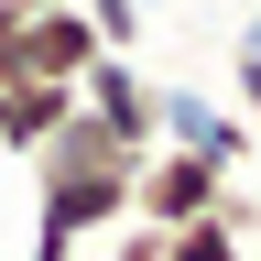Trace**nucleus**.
Here are the masks:
<instances>
[{
  "mask_svg": "<svg viewBox=\"0 0 261 261\" xmlns=\"http://www.w3.org/2000/svg\"><path fill=\"white\" fill-rule=\"evenodd\" d=\"M130 174H142V152H120L87 109H65V130L33 152V228H65V240L120 228L130 218Z\"/></svg>",
  "mask_w": 261,
  "mask_h": 261,
  "instance_id": "1",
  "label": "nucleus"
},
{
  "mask_svg": "<svg viewBox=\"0 0 261 261\" xmlns=\"http://www.w3.org/2000/svg\"><path fill=\"white\" fill-rule=\"evenodd\" d=\"M152 152H196V163H218V174H250V120L218 109L207 87L152 76Z\"/></svg>",
  "mask_w": 261,
  "mask_h": 261,
  "instance_id": "2",
  "label": "nucleus"
},
{
  "mask_svg": "<svg viewBox=\"0 0 261 261\" xmlns=\"http://www.w3.org/2000/svg\"><path fill=\"white\" fill-rule=\"evenodd\" d=\"M87 65H98V33L76 0H55V11H22L11 55H0V87H76Z\"/></svg>",
  "mask_w": 261,
  "mask_h": 261,
  "instance_id": "3",
  "label": "nucleus"
},
{
  "mask_svg": "<svg viewBox=\"0 0 261 261\" xmlns=\"http://www.w3.org/2000/svg\"><path fill=\"white\" fill-rule=\"evenodd\" d=\"M228 185H240V174H218V163H196V152H142L130 218H142V228H196V218H218Z\"/></svg>",
  "mask_w": 261,
  "mask_h": 261,
  "instance_id": "4",
  "label": "nucleus"
},
{
  "mask_svg": "<svg viewBox=\"0 0 261 261\" xmlns=\"http://www.w3.org/2000/svg\"><path fill=\"white\" fill-rule=\"evenodd\" d=\"M76 109L109 130L120 152H152V65H130V55H98L87 76H76Z\"/></svg>",
  "mask_w": 261,
  "mask_h": 261,
  "instance_id": "5",
  "label": "nucleus"
},
{
  "mask_svg": "<svg viewBox=\"0 0 261 261\" xmlns=\"http://www.w3.org/2000/svg\"><path fill=\"white\" fill-rule=\"evenodd\" d=\"M65 109H76V87H0V152H44L55 130H65Z\"/></svg>",
  "mask_w": 261,
  "mask_h": 261,
  "instance_id": "6",
  "label": "nucleus"
},
{
  "mask_svg": "<svg viewBox=\"0 0 261 261\" xmlns=\"http://www.w3.org/2000/svg\"><path fill=\"white\" fill-rule=\"evenodd\" d=\"M87 33H98V55H130L142 44V22H152V0H76Z\"/></svg>",
  "mask_w": 261,
  "mask_h": 261,
  "instance_id": "7",
  "label": "nucleus"
},
{
  "mask_svg": "<svg viewBox=\"0 0 261 261\" xmlns=\"http://www.w3.org/2000/svg\"><path fill=\"white\" fill-rule=\"evenodd\" d=\"M163 261H250V240L218 228V218H196V228H163Z\"/></svg>",
  "mask_w": 261,
  "mask_h": 261,
  "instance_id": "8",
  "label": "nucleus"
},
{
  "mask_svg": "<svg viewBox=\"0 0 261 261\" xmlns=\"http://www.w3.org/2000/svg\"><path fill=\"white\" fill-rule=\"evenodd\" d=\"M109 261H163V228H142V218H120V240H109Z\"/></svg>",
  "mask_w": 261,
  "mask_h": 261,
  "instance_id": "9",
  "label": "nucleus"
},
{
  "mask_svg": "<svg viewBox=\"0 0 261 261\" xmlns=\"http://www.w3.org/2000/svg\"><path fill=\"white\" fill-rule=\"evenodd\" d=\"M228 76H240V120L261 130V55H228Z\"/></svg>",
  "mask_w": 261,
  "mask_h": 261,
  "instance_id": "10",
  "label": "nucleus"
},
{
  "mask_svg": "<svg viewBox=\"0 0 261 261\" xmlns=\"http://www.w3.org/2000/svg\"><path fill=\"white\" fill-rule=\"evenodd\" d=\"M33 261H76V240L65 228H33Z\"/></svg>",
  "mask_w": 261,
  "mask_h": 261,
  "instance_id": "11",
  "label": "nucleus"
},
{
  "mask_svg": "<svg viewBox=\"0 0 261 261\" xmlns=\"http://www.w3.org/2000/svg\"><path fill=\"white\" fill-rule=\"evenodd\" d=\"M240 55H261V0H250V22H240Z\"/></svg>",
  "mask_w": 261,
  "mask_h": 261,
  "instance_id": "12",
  "label": "nucleus"
}]
</instances>
